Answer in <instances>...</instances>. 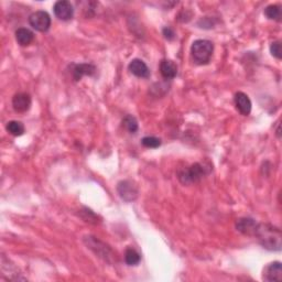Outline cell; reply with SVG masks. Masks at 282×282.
Segmentation results:
<instances>
[{
    "label": "cell",
    "instance_id": "obj_1",
    "mask_svg": "<svg viewBox=\"0 0 282 282\" xmlns=\"http://www.w3.org/2000/svg\"><path fill=\"white\" fill-rule=\"evenodd\" d=\"M254 236L263 248L272 252H279L282 246V235L278 227L270 224H257Z\"/></svg>",
    "mask_w": 282,
    "mask_h": 282
},
{
    "label": "cell",
    "instance_id": "obj_2",
    "mask_svg": "<svg viewBox=\"0 0 282 282\" xmlns=\"http://www.w3.org/2000/svg\"><path fill=\"white\" fill-rule=\"evenodd\" d=\"M214 52V44L208 40H196L191 47L192 59L199 65L208 64Z\"/></svg>",
    "mask_w": 282,
    "mask_h": 282
},
{
    "label": "cell",
    "instance_id": "obj_3",
    "mask_svg": "<svg viewBox=\"0 0 282 282\" xmlns=\"http://www.w3.org/2000/svg\"><path fill=\"white\" fill-rule=\"evenodd\" d=\"M207 173L208 171L204 165L201 163H194L191 167L179 172L178 178L182 184H191V183H196L202 180Z\"/></svg>",
    "mask_w": 282,
    "mask_h": 282
},
{
    "label": "cell",
    "instance_id": "obj_4",
    "mask_svg": "<svg viewBox=\"0 0 282 282\" xmlns=\"http://www.w3.org/2000/svg\"><path fill=\"white\" fill-rule=\"evenodd\" d=\"M29 24L39 32H47L51 26V17L46 11H35L30 15Z\"/></svg>",
    "mask_w": 282,
    "mask_h": 282
},
{
    "label": "cell",
    "instance_id": "obj_5",
    "mask_svg": "<svg viewBox=\"0 0 282 282\" xmlns=\"http://www.w3.org/2000/svg\"><path fill=\"white\" fill-rule=\"evenodd\" d=\"M53 11H54L56 18L63 21L71 20L74 16V8L72 6V3L70 1H66V0L56 1L54 7H53Z\"/></svg>",
    "mask_w": 282,
    "mask_h": 282
},
{
    "label": "cell",
    "instance_id": "obj_6",
    "mask_svg": "<svg viewBox=\"0 0 282 282\" xmlns=\"http://www.w3.org/2000/svg\"><path fill=\"white\" fill-rule=\"evenodd\" d=\"M117 191L123 200L127 202L136 200L138 196V187L131 181H122L118 183Z\"/></svg>",
    "mask_w": 282,
    "mask_h": 282
},
{
    "label": "cell",
    "instance_id": "obj_7",
    "mask_svg": "<svg viewBox=\"0 0 282 282\" xmlns=\"http://www.w3.org/2000/svg\"><path fill=\"white\" fill-rule=\"evenodd\" d=\"M262 279L267 282H280L282 280L281 262L275 261L266 266L262 272Z\"/></svg>",
    "mask_w": 282,
    "mask_h": 282
},
{
    "label": "cell",
    "instance_id": "obj_8",
    "mask_svg": "<svg viewBox=\"0 0 282 282\" xmlns=\"http://www.w3.org/2000/svg\"><path fill=\"white\" fill-rule=\"evenodd\" d=\"M85 241H86L88 248L94 250V253L98 255L100 257L104 258L105 260H108V257H111L109 256V255L111 254V250L107 247L105 244H103L102 241L96 239L95 237H91V236L86 237V238H85Z\"/></svg>",
    "mask_w": 282,
    "mask_h": 282
},
{
    "label": "cell",
    "instance_id": "obj_9",
    "mask_svg": "<svg viewBox=\"0 0 282 282\" xmlns=\"http://www.w3.org/2000/svg\"><path fill=\"white\" fill-rule=\"evenodd\" d=\"M31 106V97L26 93H18L12 98V107L18 113H25Z\"/></svg>",
    "mask_w": 282,
    "mask_h": 282
},
{
    "label": "cell",
    "instance_id": "obj_10",
    "mask_svg": "<svg viewBox=\"0 0 282 282\" xmlns=\"http://www.w3.org/2000/svg\"><path fill=\"white\" fill-rule=\"evenodd\" d=\"M128 70L130 71L132 75L137 76L140 78H147L150 76V70L148 68L147 64L142 60L135 59L132 60L128 65Z\"/></svg>",
    "mask_w": 282,
    "mask_h": 282
},
{
    "label": "cell",
    "instance_id": "obj_11",
    "mask_svg": "<svg viewBox=\"0 0 282 282\" xmlns=\"http://www.w3.org/2000/svg\"><path fill=\"white\" fill-rule=\"evenodd\" d=\"M235 105L237 110L244 116H248L250 111H252V101H250V98L243 92L236 93Z\"/></svg>",
    "mask_w": 282,
    "mask_h": 282
},
{
    "label": "cell",
    "instance_id": "obj_12",
    "mask_svg": "<svg viewBox=\"0 0 282 282\" xmlns=\"http://www.w3.org/2000/svg\"><path fill=\"white\" fill-rule=\"evenodd\" d=\"M160 73L165 79H173L178 75V65L171 60H162L160 63Z\"/></svg>",
    "mask_w": 282,
    "mask_h": 282
},
{
    "label": "cell",
    "instance_id": "obj_13",
    "mask_svg": "<svg viewBox=\"0 0 282 282\" xmlns=\"http://www.w3.org/2000/svg\"><path fill=\"white\" fill-rule=\"evenodd\" d=\"M257 227V223L255 222V219L253 218H239L236 223V228L237 231H239L240 232H243L245 235L248 236H254L255 230Z\"/></svg>",
    "mask_w": 282,
    "mask_h": 282
},
{
    "label": "cell",
    "instance_id": "obj_14",
    "mask_svg": "<svg viewBox=\"0 0 282 282\" xmlns=\"http://www.w3.org/2000/svg\"><path fill=\"white\" fill-rule=\"evenodd\" d=\"M96 68L93 64H75L73 70H72V74H73L74 80H79L84 75L92 76L95 74Z\"/></svg>",
    "mask_w": 282,
    "mask_h": 282
},
{
    "label": "cell",
    "instance_id": "obj_15",
    "mask_svg": "<svg viewBox=\"0 0 282 282\" xmlns=\"http://www.w3.org/2000/svg\"><path fill=\"white\" fill-rule=\"evenodd\" d=\"M34 34L32 31L26 28H20L16 31V40L18 44H20L21 47H26L31 44L33 41Z\"/></svg>",
    "mask_w": 282,
    "mask_h": 282
},
{
    "label": "cell",
    "instance_id": "obj_16",
    "mask_svg": "<svg viewBox=\"0 0 282 282\" xmlns=\"http://www.w3.org/2000/svg\"><path fill=\"white\" fill-rule=\"evenodd\" d=\"M6 129L9 133H11L12 136H16V137L22 136L25 133L24 124L20 122H17V120H11V122H9L6 126Z\"/></svg>",
    "mask_w": 282,
    "mask_h": 282
},
{
    "label": "cell",
    "instance_id": "obj_17",
    "mask_svg": "<svg viewBox=\"0 0 282 282\" xmlns=\"http://www.w3.org/2000/svg\"><path fill=\"white\" fill-rule=\"evenodd\" d=\"M141 257L139 253L133 248H128L125 253V261L127 262L129 266H137L140 262Z\"/></svg>",
    "mask_w": 282,
    "mask_h": 282
},
{
    "label": "cell",
    "instance_id": "obj_18",
    "mask_svg": "<svg viewBox=\"0 0 282 282\" xmlns=\"http://www.w3.org/2000/svg\"><path fill=\"white\" fill-rule=\"evenodd\" d=\"M265 16L270 20L280 21L281 18V9L277 4H270L265 9Z\"/></svg>",
    "mask_w": 282,
    "mask_h": 282
},
{
    "label": "cell",
    "instance_id": "obj_19",
    "mask_svg": "<svg viewBox=\"0 0 282 282\" xmlns=\"http://www.w3.org/2000/svg\"><path fill=\"white\" fill-rule=\"evenodd\" d=\"M123 125H124V127L126 128L130 133H136L138 130V128H139V126H138L137 119L131 115H128L124 118Z\"/></svg>",
    "mask_w": 282,
    "mask_h": 282
},
{
    "label": "cell",
    "instance_id": "obj_20",
    "mask_svg": "<svg viewBox=\"0 0 282 282\" xmlns=\"http://www.w3.org/2000/svg\"><path fill=\"white\" fill-rule=\"evenodd\" d=\"M141 143L143 147L150 148V149H155L161 146V139L156 137H145L141 140Z\"/></svg>",
    "mask_w": 282,
    "mask_h": 282
},
{
    "label": "cell",
    "instance_id": "obj_21",
    "mask_svg": "<svg viewBox=\"0 0 282 282\" xmlns=\"http://www.w3.org/2000/svg\"><path fill=\"white\" fill-rule=\"evenodd\" d=\"M270 52L272 56L276 59L281 60L282 57V49H281V41H275L270 44Z\"/></svg>",
    "mask_w": 282,
    "mask_h": 282
},
{
    "label": "cell",
    "instance_id": "obj_22",
    "mask_svg": "<svg viewBox=\"0 0 282 282\" xmlns=\"http://www.w3.org/2000/svg\"><path fill=\"white\" fill-rule=\"evenodd\" d=\"M163 35H164V38L168 40H173L174 38H176V33H174V31L170 28V26H165V28L163 29Z\"/></svg>",
    "mask_w": 282,
    "mask_h": 282
}]
</instances>
